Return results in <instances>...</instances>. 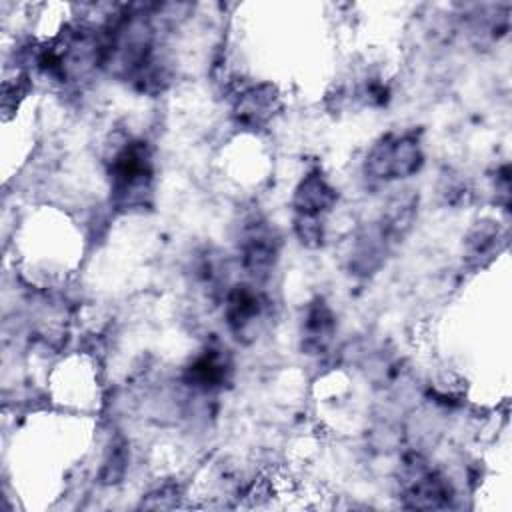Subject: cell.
<instances>
[{
	"instance_id": "8992f818",
	"label": "cell",
	"mask_w": 512,
	"mask_h": 512,
	"mask_svg": "<svg viewBox=\"0 0 512 512\" xmlns=\"http://www.w3.org/2000/svg\"><path fill=\"white\" fill-rule=\"evenodd\" d=\"M266 316L268 300L254 284H234L224 292V320L238 342L256 340Z\"/></svg>"
},
{
	"instance_id": "6da1fadb",
	"label": "cell",
	"mask_w": 512,
	"mask_h": 512,
	"mask_svg": "<svg viewBox=\"0 0 512 512\" xmlns=\"http://www.w3.org/2000/svg\"><path fill=\"white\" fill-rule=\"evenodd\" d=\"M110 198L118 210H142L152 202L154 164L146 140L122 138L108 154Z\"/></svg>"
},
{
	"instance_id": "52a82bcc",
	"label": "cell",
	"mask_w": 512,
	"mask_h": 512,
	"mask_svg": "<svg viewBox=\"0 0 512 512\" xmlns=\"http://www.w3.org/2000/svg\"><path fill=\"white\" fill-rule=\"evenodd\" d=\"M280 108V94L272 84H252L234 96L232 116L238 126L258 130L266 126Z\"/></svg>"
},
{
	"instance_id": "9c48e42d",
	"label": "cell",
	"mask_w": 512,
	"mask_h": 512,
	"mask_svg": "<svg viewBox=\"0 0 512 512\" xmlns=\"http://www.w3.org/2000/svg\"><path fill=\"white\" fill-rule=\"evenodd\" d=\"M418 214V194L414 190H398L382 210L378 230L382 238L390 244L400 242L414 226Z\"/></svg>"
},
{
	"instance_id": "5b68a950",
	"label": "cell",
	"mask_w": 512,
	"mask_h": 512,
	"mask_svg": "<svg viewBox=\"0 0 512 512\" xmlns=\"http://www.w3.org/2000/svg\"><path fill=\"white\" fill-rule=\"evenodd\" d=\"M280 254V234L278 230L258 214L248 216L240 224L238 238V258L242 270L256 282L266 280Z\"/></svg>"
},
{
	"instance_id": "7c38bea8",
	"label": "cell",
	"mask_w": 512,
	"mask_h": 512,
	"mask_svg": "<svg viewBox=\"0 0 512 512\" xmlns=\"http://www.w3.org/2000/svg\"><path fill=\"white\" fill-rule=\"evenodd\" d=\"M126 446L124 444H112L106 460H104V466H102V472H100V478L104 484H116L124 470H126Z\"/></svg>"
},
{
	"instance_id": "8fae6325",
	"label": "cell",
	"mask_w": 512,
	"mask_h": 512,
	"mask_svg": "<svg viewBox=\"0 0 512 512\" xmlns=\"http://www.w3.org/2000/svg\"><path fill=\"white\" fill-rule=\"evenodd\" d=\"M500 240V228L494 222H478L466 236V256L476 262L482 258H490L494 252H498Z\"/></svg>"
},
{
	"instance_id": "277c9868",
	"label": "cell",
	"mask_w": 512,
	"mask_h": 512,
	"mask_svg": "<svg viewBox=\"0 0 512 512\" xmlns=\"http://www.w3.org/2000/svg\"><path fill=\"white\" fill-rule=\"evenodd\" d=\"M400 498L406 508H448L454 498L448 478L432 468L420 454H408L400 470Z\"/></svg>"
},
{
	"instance_id": "7a4b0ae2",
	"label": "cell",
	"mask_w": 512,
	"mask_h": 512,
	"mask_svg": "<svg viewBox=\"0 0 512 512\" xmlns=\"http://www.w3.org/2000/svg\"><path fill=\"white\" fill-rule=\"evenodd\" d=\"M338 202V190L322 170L314 168L302 176L292 194L294 234L306 248H320L326 238V216Z\"/></svg>"
},
{
	"instance_id": "3957f363",
	"label": "cell",
	"mask_w": 512,
	"mask_h": 512,
	"mask_svg": "<svg viewBox=\"0 0 512 512\" xmlns=\"http://www.w3.org/2000/svg\"><path fill=\"white\" fill-rule=\"evenodd\" d=\"M424 164L418 132H390L380 136L368 150L364 174L374 182H392L414 176Z\"/></svg>"
},
{
	"instance_id": "30bf717a",
	"label": "cell",
	"mask_w": 512,
	"mask_h": 512,
	"mask_svg": "<svg viewBox=\"0 0 512 512\" xmlns=\"http://www.w3.org/2000/svg\"><path fill=\"white\" fill-rule=\"evenodd\" d=\"M336 332V316L332 308L322 300L316 298L306 306V314L300 328L302 350L306 354H322Z\"/></svg>"
},
{
	"instance_id": "ba28073f",
	"label": "cell",
	"mask_w": 512,
	"mask_h": 512,
	"mask_svg": "<svg viewBox=\"0 0 512 512\" xmlns=\"http://www.w3.org/2000/svg\"><path fill=\"white\" fill-rule=\"evenodd\" d=\"M232 378V360L226 350L208 346L196 354L184 368L182 380L198 392L222 390Z\"/></svg>"
}]
</instances>
